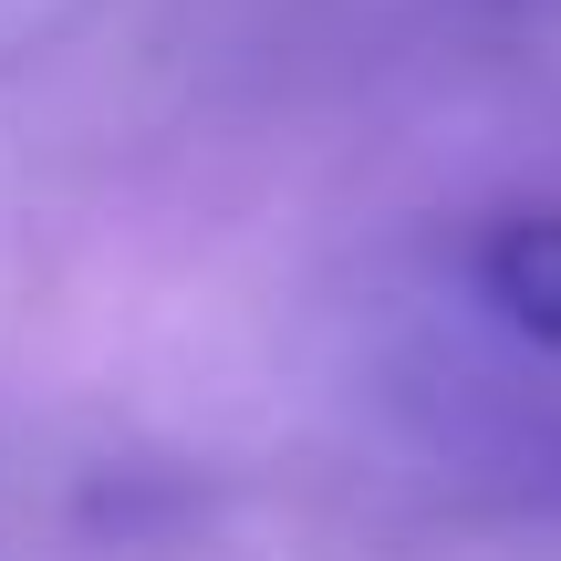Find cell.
<instances>
[{
  "label": "cell",
  "instance_id": "6da1fadb",
  "mask_svg": "<svg viewBox=\"0 0 561 561\" xmlns=\"http://www.w3.org/2000/svg\"><path fill=\"white\" fill-rule=\"evenodd\" d=\"M468 280H479V301L520 343H551V354H561V208L500 219L479 250H468Z\"/></svg>",
  "mask_w": 561,
  "mask_h": 561
}]
</instances>
